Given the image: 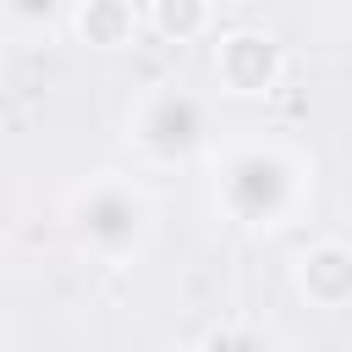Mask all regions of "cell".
Wrapping results in <instances>:
<instances>
[{
    "mask_svg": "<svg viewBox=\"0 0 352 352\" xmlns=\"http://www.w3.org/2000/svg\"><path fill=\"white\" fill-rule=\"evenodd\" d=\"M209 170V209L248 236H275L297 226L314 204L319 165L302 143L280 132L258 138H220V148L204 160Z\"/></svg>",
    "mask_w": 352,
    "mask_h": 352,
    "instance_id": "cell-1",
    "label": "cell"
},
{
    "mask_svg": "<svg viewBox=\"0 0 352 352\" xmlns=\"http://www.w3.org/2000/svg\"><path fill=\"white\" fill-rule=\"evenodd\" d=\"M60 231L82 258L104 270H132L160 236V198L143 176L99 165L60 192Z\"/></svg>",
    "mask_w": 352,
    "mask_h": 352,
    "instance_id": "cell-2",
    "label": "cell"
},
{
    "mask_svg": "<svg viewBox=\"0 0 352 352\" xmlns=\"http://www.w3.org/2000/svg\"><path fill=\"white\" fill-rule=\"evenodd\" d=\"M121 143L143 165H192V160H209L220 148L214 104H209V94H198L192 82H176V77L143 82L132 94L126 116H121Z\"/></svg>",
    "mask_w": 352,
    "mask_h": 352,
    "instance_id": "cell-3",
    "label": "cell"
},
{
    "mask_svg": "<svg viewBox=\"0 0 352 352\" xmlns=\"http://www.w3.org/2000/svg\"><path fill=\"white\" fill-rule=\"evenodd\" d=\"M209 66L226 99H270L286 77V44L270 28H220Z\"/></svg>",
    "mask_w": 352,
    "mask_h": 352,
    "instance_id": "cell-4",
    "label": "cell"
},
{
    "mask_svg": "<svg viewBox=\"0 0 352 352\" xmlns=\"http://www.w3.org/2000/svg\"><path fill=\"white\" fill-rule=\"evenodd\" d=\"M292 292L308 308H346L352 302V242L341 236H314L292 253Z\"/></svg>",
    "mask_w": 352,
    "mask_h": 352,
    "instance_id": "cell-5",
    "label": "cell"
},
{
    "mask_svg": "<svg viewBox=\"0 0 352 352\" xmlns=\"http://www.w3.org/2000/svg\"><path fill=\"white\" fill-rule=\"evenodd\" d=\"M66 33L88 50H126L143 28V6H126V0H77L66 11Z\"/></svg>",
    "mask_w": 352,
    "mask_h": 352,
    "instance_id": "cell-6",
    "label": "cell"
},
{
    "mask_svg": "<svg viewBox=\"0 0 352 352\" xmlns=\"http://www.w3.org/2000/svg\"><path fill=\"white\" fill-rule=\"evenodd\" d=\"M143 28L154 38L187 44V38H204L214 28V6H204V0H148L143 6Z\"/></svg>",
    "mask_w": 352,
    "mask_h": 352,
    "instance_id": "cell-7",
    "label": "cell"
},
{
    "mask_svg": "<svg viewBox=\"0 0 352 352\" xmlns=\"http://www.w3.org/2000/svg\"><path fill=\"white\" fill-rule=\"evenodd\" d=\"M66 11L72 6H44V0H6L0 6V22L11 33H55L66 28Z\"/></svg>",
    "mask_w": 352,
    "mask_h": 352,
    "instance_id": "cell-8",
    "label": "cell"
},
{
    "mask_svg": "<svg viewBox=\"0 0 352 352\" xmlns=\"http://www.w3.org/2000/svg\"><path fill=\"white\" fill-rule=\"evenodd\" d=\"M214 336H220L226 352H292L275 330H264V324H242V319H236V324H220Z\"/></svg>",
    "mask_w": 352,
    "mask_h": 352,
    "instance_id": "cell-9",
    "label": "cell"
},
{
    "mask_svg": "<svg viewBox=\"0 0 352 352\" xmlns=\"http://www.w3.org/2000/svg\"><path fill=\"white\" fill-rule=\"evenodd\" d=\"M182 352H226V346H220V336H214V330H209V336H198V341H187V346H182Z\"/></svg>",
    "mask_w": 352,
    "mask_h": 352,
    "instance_id": "cell-10",
    "label": "cell"
}]
</instances>
